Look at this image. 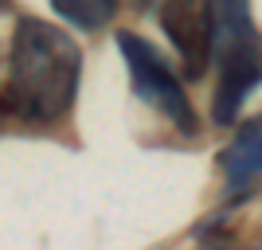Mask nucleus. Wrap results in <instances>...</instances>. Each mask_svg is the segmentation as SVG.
Segmentation results:
<instances>
[{
  "label": "nucleus",
  "mask_w": 262,
  "mask_h": 250,
  "mask_svg": "<svg viewBox=\"0 0 262 250\" xmlns=\"http://www.w3.org/2000/svg\"><path fill=\"white\" fill-rule=\"evenodd\" d=\"M78 78H82V51L63 28L32 16L16 24L4 86L8 113H16L20 121L51 125L75 106Z\"/></svg>",
  "instance_id": "obj_1"
},
{
  "label": "nucleus",
  "mask_w": 262,
  "mask_h": 250,
  "mask_svg": "<svg viewBox=\"0 0 262 250\" xmlns=\"http://www.w3.org/2000/svg\"><path fill=\"white\" fill-rule=\"evenodd\" d=\"M208 47L219 63V86L211 102L215 125H235L243 102L262 86V32L254 28L251 0H204Z\"/></svg>",
  "instance_id": "obj_2"
},
{
  "label": "nucleus",
  "mask_w": 262,
  "mask_h": 250,
  "mask_svg": "<svg viewBox=\"0 0 262 250\" xmlns=\"http://www.w3.org/2000/svg\"><path fill=\"white\" fill-rule=\"evenodd\" d=\"M118 47H121V55H125V66H129L133 94H137L145 106H153L157 113H164L180 133H196L200 129L196 106H192V98L184 94L180 78H176L172 71H168V63L161 59V51H157L149 39L133 35V32H121Z\"/></svg>",
  "instance_id": "obj_3"
},
{
  "label": "nucleus",
  "mask_w": 262,
  "mask_h": 250,
  "mask_svg": "<svg viewBox=\"0 0 262 250\" xmlns=\"http://www.w3.org/2000/svg\"><path fill=\"white\" fill-rule=\"evenodd\" d=\"M161 28L168 32L172 47L188 63V75H204V66L211 59L208 47V4L204 0H164L161 8Z\"/></svg>",
  "instance_id": "obj_4"
},
{
  "label": "nucleus",
  "mask_w": 262,
  "mask_h": 250,
  "mask_svg": "<svg viewBox=\"0 0 262 250\" xmlns=\"http://www.w3.org/2000/svg\"><path fill=\"white\" fill-rule=\"evenodd\" d=\"M219 164H223L231 192H247L251 184L262 180V113L235 129V141L223 149Z\"/></svg>",
  "instance_id": "obj_5"
},
{
  "label": "nucleus",
  "mask_w": 262,
  "mask_h": 250,
  "mask_svg": "<svg viewBox=\"0 0 262 250\" xmlns=\"http://www.w3.org/2000/svg\"><path fill=\"white\" fill-rule=\"evenodd\" d=\"M51 8L78 32H102L118 16V0H51Z\"/></svg>",
  "instance_id": "obj_6"
},
{
  "label": "nucleus",
  "mask_w": 262,
  "mask_h": 250,
  "mask_svg": "<svg viewBox=\"0 0 262 250\" xmlns=\"http://www.w3.org/2000/svg\"><path fill=\"white\" fill-rule=\"evenodd\" d=\"M129 4H133V8H145V4H149V0H129Z\"/></svg>",
  "instance_id": "obj_7"
}]
</instances>
